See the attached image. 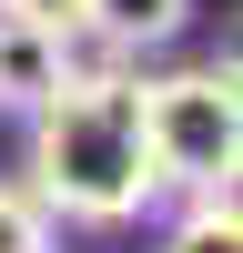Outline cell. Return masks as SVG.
Listing matches in <instances>:
<instances>
[{"label": "cell", "instance_id": "2", "mask_svg": "<svg viewBox=\"0 0 243 253\" xmlns=\"http://www.w3.org/2000/svg\"><path fill=\"white\" fill-rule=\"evenodd\" d=\"M132 122H142V162L152 182L193 203H233V162H243V101H233V71L202 61V71H162L132 91Z\"/></svg>", "mask_w": 243, "mask_h": 253}, {"label": "cell", "instance_id": "5", "mask_svg": "<svg viewBox=\"0 0 243 253\" xmlns=\"http://www.w3.org/2000/svg\"><path fill=\"white\" fill-rule=\"evenodd\" d=\"M0 253H51V213L31 203V182H0Z\"/></svg>", "mask_w": 243, "mask_h": 253}, {"label": "cell", "instance_id": "4", "mask_svg": "<svg viewBox=\"0 0 243 253\" xmlns=\"http://www.w3.org/2000/svg\"><path fill=\"white\" fill-rule=\"evenodd\" d=\"M182 20H193V0H71V31H91L101 51H122V61L182 41Z\"/></svg>", "mask_w": 243, "mask_h": 253}, {"label": "cell", "instance_id": "1", "mask_svg": "<svg viewBox=\"0 0 243 253\" xmlns=\"http://www.w3.org/2000/svg\"><path fill=\"white\" fill-rule=\"evenodd\" d=\"M152 162H142V122H132V81H81V91L31 112V203L51 223H132L152 203Z\"/></svg>", "mask_w": 243, "mask_h": 253}, {"label": "cell", "instance_id": "3", "mask_svg": "<svg viewBox=\"0 0 243 253\" xmlns=\"http://www.w3.org/2000/svg\"><path fill=\"white\" fill-rule=\"evenodd\" d=\"M40 101H61V31H40V20L0 10V112L31 122Z\"/></svg>", "mask_w": 243, "mask_h": 253}, {"label": "cell", "instance_id": "6", "mask_svg": "<svg viewBox=\"0 0 243 253\" xmlns=\"http://www.w3.org/2000/svg\"><path fill=\"white\" fill-rule=\"evenodd\" d=\"M162 253H233V203H193V213L162 233Z\"/></svg>", "mask_w": 243, "mask_h": 253}, {"label": "cell", "instance_id": "7", "mask_svg": "<svg viewBox=\"0 0 243 253\" xmlns=\"http://www.w3.org/2000/svg\"><path fill=\"white\" fill-rule=\"evenodd\" d=\"M0 10H20V20H40V31H71V0H0Z\"/></svg>", "mask_w": 243, "mask_h": 253}]
</instances>
